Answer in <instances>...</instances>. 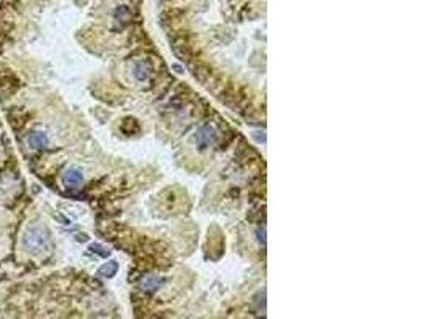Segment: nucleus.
<instances>
[{"instance_id": "1", "label": "nucleus", "mask_w": 427, "mask_h": 319, "mask_svg": "<svg viewBox=\"0 0 427 319\" xmlns=\"http://www.w3.org/2000/svg\"><path fill=\"white\" fill-rule=\"evenodd\" d=\"M51 244V233L45 225L39 221L31 222L24 230L23 235V246L31 254H42L50 249Z\"/></svg>"}, {"instance_id": "2", "label": "nucleus", "mask_w": 427, "mask_h": 319, "mask_svg": "<svg viewBox=\"0 0 427 319\" xmlns=\"http://www.w3.org/2000/svg\"><path fill=\"white\" fill-rule=\"evenodd\" d=\"M19 88H21V81L18 80V77L7 69L0 70V93H2L5 97L15 95Z\"/></svg>"}, {"instance_id": "3", "label": "nucleus", "mask_w": 427, "mask_h": 319, "mask_svg": "<svg viewBox=\"0 0 427 319\" xmlns=\"http://www.w3.org/2000/svg\"><path fill=\"white\" fill-rule=\"evenodd\" d=\"M7 120H8L10 126H12L15 131H18L26 126L27 120H29V113L23 111L21 107H12L7 112Z\"/></svg>"}, {"instance_id": "4", "label": "nucleus", "mask_w": 427, "mask_h": 319, "mask_svg": "<svg viewBox=\"0 0 427 319\" xmlns=\"http://www.w3.org/2000/svg\"><path fill=\"white\" fill-rule=\"evenodd\" d=\"M215 141H216V133H215V129L210 128V126H202V128L197 131L195 142L200 148H206V147L213 145L215 144Z\"/></svg>"}, {"instance_id": "5", "label": "nucleus", "mask_w": 427, "mask_h": 319, "mask_svg": "<svg viewBox=\"0 0 427 319\" xmlns=\"http://www.w3.org/2000/svg\"><path fill=\"white\" fill-rule=\"evenodd\" d=\"M63 182L66 184V187H69V189H75V187H79L84 182V173H82L79 168L66 169V173L63 174Z\"/></svg>"}, {"instance_id": "6", "label": "nucleus", "mask_w": 427, "mask_h": 319, "mask_svg": "<svg viewBox=\"0 0 427 319\" xmlns=\"http://www.w3.org/2000/svg\"><path fill=\"white\" fill-rule=\"evenodd\" d=\"M27 142H29L31 148L40 150V148H45L48 145V137L45 133H42V131H32V133L27 136Z\"/></svg>"}, {"instance_id": "7", "label": "nucleus", "mask_w": 427, "mask_h": 319, "mask_svg": "<svg viewBox=\"0 0 427 319\" xmlns=\"http://www.w3.org/2000/svg\"><path fill=\"white\" fill-rule=\"evenodd\" d=\"M162 286V279L154 274H147L146 278H142L141 281V287L147 290V292H155V290Z\"/></svg>"}, {"instance_id": "8", "label": "nucleus", "mask_w": 427, "mask_h": 319, "mask_svg": "<svg viewBox=\"0 0 427 319\" xmlns=\"http://www.w3.org/2000/svg\"><path fill=\"white\" fill-rule=\"evenodd\" d=\"M117 270H119V263L116 260H111V262L104 263L100 270H98V274L102 278H112L114 274L117 273Z\"/></svg>"}, {"instance_id": "9", "label": "nucleus", "mask_w": 427, "mask_h": 319, "mask_svg": "<svg viewBox=\"0 0 427 319\" xmlns=\"http://www.w3.org/2000/svg\"><path fill=\"white\" fill-rule=\"evenodd\" d=\"M90 251L96 252V254H98V255H101V257H107V255H109V251H106V249H104V247L100 246V244H91V246H90Z\"/></svg>"}]
</instances>
